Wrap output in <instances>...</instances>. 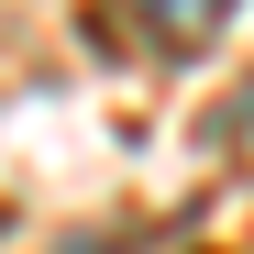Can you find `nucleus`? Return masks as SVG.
Here are the masks:
<instances>
[{"mask_svg": "<svg viewBox=\"0 0 254 254\" xmlns=\"http://www.w3.org/2000/svg\"><path fill=\"white\" fill-rule=\"evenodd\" d=\"M133 11H144V22L166 33V45H199V33H210V22H221V11H232V0H133Z\"/></svg>", "mask_w": 254, "mask_h": 254, "instance_id": "nucleus-1", "label": "nucleus"}]
</instances>
